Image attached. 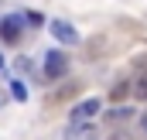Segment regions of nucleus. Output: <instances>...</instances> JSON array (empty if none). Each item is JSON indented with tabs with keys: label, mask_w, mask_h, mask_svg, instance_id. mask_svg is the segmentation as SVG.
Masks as SVG:
<instances>
[{
	"label": "nucleus",
	"mask_w": 147,
	"mask_h": 140,
	"mask_svg": "<svg viewBox=\"0 0 147 140\" xmlns=\"http://www.w3.org/2000/svg\"><path fill=\"white\" fill-rule=\"evenodd\" d=\"M28 28V21H24V14H7L3 21H0V38L7 41V44H14L17 38H21V31Z\"/></svg>",
	"instance_id": "f257e3e1"
},
{
	"label": "nucleus",
	"mask_w": 147,
	"mask_h": 140,
	"mask_svg": "<svg viewBox=\"0 0 147 140\" xmlns=\"http://www.w3.org/2000/svg\"><path fill=\"white\" fill-rule=\"evenodd\" d=\"M45 75H48V79L69 75V55H65V51H48V55H45Z\"/></svg>",
	"instance_id": "f03ea898"
},
{
	"label": "nucleus",
	"mask_w": 147,
	"mask_h": 140,
	"mask_svg": "<svg viewBox=\"0 0 147 140\" xmlns=\"http://www.w3.org/2000/svg\"><path fill=\"white\" fill-rule=\"evenodd\" d=\"M48 31L55 41H62V44H79V31H75L69 21H62V17H55L51 24H48Z\"/></svg>",
	"instance_id": "7ed1b4c3"
},
{
	"label": "nucleus",
	"mask_w": 147,
	"mask_h": 140,
	"mask_svg": "<svg viewBox=\"0 0 147 140\" xmlns=\"http://www.w3.org/2000/svg\"><path fill=\"white\" fill-rule=\"evenodd\" d=\"M99 109H103V99H96V96H92V99L75 103V106H72V123H86V120H92Z\"/></svg>",
	"instance_id": "20e7f679"
},
{
	"label": "nucleus",
	"mask_w": 147,
	"mask_h": 140,
	"mask_svg": "<svg viewBox=\"0 0 147 140\" xmlns=\"http://www.w3.org/2000/svg\"><path fill=\"white\" fill-rule=\"evenodd\" d=\"M10 96H14L17 103H24V99H28V85H24V82H10Z\"/></svg>",
	"instance_id": "39448f33"
},
{
	"label": "nucleus",
	"mask_w": 147,
	"mask_h": 140,
	"mask_svg": "<svg viewBox=\"0 0 147 140\" xmlns=\"http://www.w3.org/2000/svg\"><path fill=\"white\" fill-rule=\"evenodd\" d=\"M134 96H137V99H144V103H147V75H140V79L134 82Z\"/></svg>",
	"instance_id": "423d86ee"
},
{
	"label": "nucleus",
	"mask_w": 147,
	"mask_h": 140,
	"mask_svg": "<svg viewBox=\"0 0 147 140\" xmlns=\"http://www.w3.org/2000/svg\"><path fill=\"white\" fill-rule=\"evenodd\" d=\"M130 116H134V109H127V106H120V109L110 113V120H130Z\"/></svg>",
	"instance_id": "0eeeda50"
},
{
	"label": "nucleus",
	"mask_w": 147,
	"mask_h": 140,
	"mask_svg": "<svg viewBox=\"0 0 147 140\" xmlns=\"http://www.w3.org/2000/svg\"><path fill=\"white\" fill-rule=\"evenodd\" d=\"M24 21H28L31 28H41V24H45V21H41V14H34V10H31V14H24Z\"/></svg>",
	"instance_id": "6e6552de"
},
{
	"label": "nucleus",
	"mask_w": 147,
	"mask_h": 140,
	"mask_svg": "<svg viewBox=\"0 0 147 140\" xmlns=\"http://www.w3.org/2000/svg\"><path fill=\"white\" fill-rule=\"evenodd\" d=\"M123 96H127V82H120V85L113 89V99H123Z\"/></svg>",
	"instance_id": "1a4fd4ad"
},
{
	"label": "nucleus",
	"mask_w": 147,
	"mask_h": 140,
	"mask_svg": "<svg viewBox=\"0 0 147 140\" xmlns=\"http://www.w3.org/2000/svg\"><path fill=\"white\" fill-rule=\"evenodd\" d=\"M140 127H144V133H147V113H144V116H140Z\"/></svg>",
	"instance_id": "9d476101"
},
{
	"label": "nucleus",
	"mask_w": 147,
	"mask_h": 140,
	"mask_svg": "<svg viewBox=\"0 0 147 140\" xmlns=\"http://www.w3.org/2000/svg\"><path fill=\"white\" fill-rule=\"evenodd\" d=\"M0 72H3V55H0Z\"/></svg>",
	"instance_id": "9b49d317"
}]
</instances>
